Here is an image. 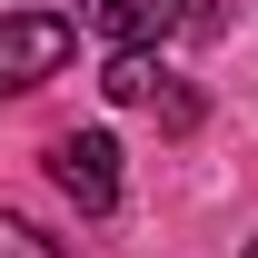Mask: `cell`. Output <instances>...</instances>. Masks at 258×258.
<instances>
[{"mask_svg":"<svg viewBox=\"0 0 258 258\" xmlns=\"http://www.w3.org/2000/svg\"><path fill=\"white\" fill-rule=\"evenodd\" d=\"M50 179H60V199L80 219H109L119 209V139L109 129H60L50 139Z\"/></svg>","mask_w":258,"mask_h":258,"instance_id":"cell-1","label":"cell"},{"mask_svg":"<svg viewBox=\"0 0 258 258\" xmlns=\"http://www.w3.org/2000/svg\"><path fill=\"white\" fill-rule=\"evenodd\" d=\"M70 50H80V30H70L60 10H10V20H0V80H10V90H40Z\"/></svg>","mask_w":258,"mask_h":258,"instance_id":"cell-2","label":"cell"},{"mask_svg":"<svg viewBox=\"0 0 258 258\" xmlns=\"http://www.w3.org/2000/svg\"><path fill=\"white\" fill-rule=\"evenodd\" d=\"M189 20H209L199 0H90V30H99V40H119V50H149V40L189 30Z\"/></svg>","mask_w":258,"mask_h":258,"instance_id":"cell-3","label":"cell"},{"mask_svg":"<svg viewBox=\"0 0 258 258\" xmlns=\"http://www.w3.org/2000/svg\"><path fill=\"white\" fill-rule=\"evenodd\" d=\"M149 109H159V129H199V90L169 80V70H159V90H149Z\"/></svg>","mask_w":258,"mask_h":258,"instance_id":"cell-4","label":"cell"},{"mask_svg":"<svg viewBox=\"0 0 258 258\" xmlns=\"http://www.w3.org/2000/svg\"><path fill=\"white\" fill-rule=\"evenodd\" d=\"M0 258H70L60 238H40L30 219H0Z\"/></svg>","mask_w":258,"mask_h":258,"instance_id":"cell-5","label":"cell"},{"mask_svg":"<svg viewBox=\"0 0 258 258\" xmlns=\"http://www.w3.org/2000/svg\"><path fill=\"white\" fill-rule=\"evenodd\" d=\"M248 258H258V238H248Z\"/></svg>","mask_w":258,"mask_h":258,"instance_id":"cell-6","label":"cell"}]
</instances>
